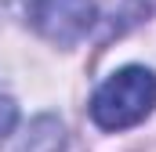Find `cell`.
<instances>
[{
	"mask_svg": "<svg viewBox=\"0 0 156 152\" xmlns=\"http://www.w3.org/2000/svg\"><path fill=\"white\" fill-rule=\"evenodd\" d=\"M156 105V76L149 69L127 65L113 73L91 98V119L102 130H123L142 123Z\"/></svg>",
	"mask_w": 156,
	"mask_h": 152,
	"instance_id": "obj_1",
	"label": "cell"
},
{
	"mask_svg": "<svg viewBox=\"0 0 156 152\" xmlns=\"http://www.w3.org/2000/svg\"><path fill=\"white\" fill-rule=\"evenodd\" d=\"M15 102H11V98H7V94H4V91H0V138H4V134H11V127H15Z\"/></svg>",
	"mask_w": 156,
	"mask_h": 152,
	"instance_id": "obj_3",
	"label": "cell"
},
{
	"mask_svg": "<svg viewBox=\"0 0 156 152\" xmlns=\"http://www.w3.org/2000/svg\"><path fill=\"white\" fill-rule=\"evenodd\" d=\"M102 18V0H29V22L55 43L83 40Z\"/></svg>",
	"mask_w": 156,
	"mask_h": 152,
	"instance_id": "obj_2",
	"label": "cell"
}]
</instances>
